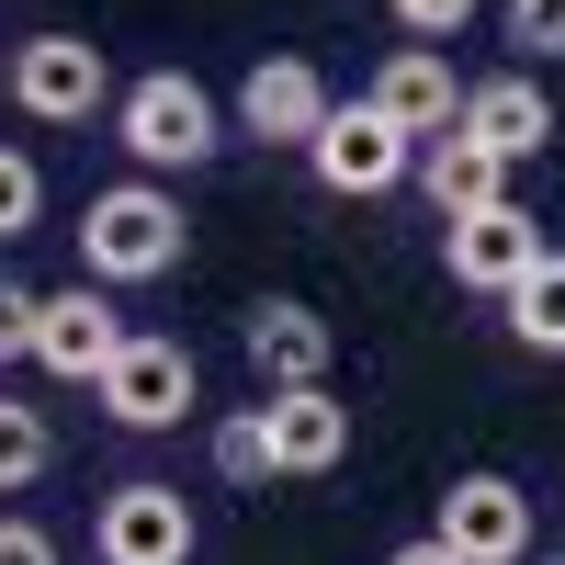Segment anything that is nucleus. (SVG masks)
<instances>
[{
  "instance_id": "obj_1",
  "label": "nucleus",
  "mask_w": 565,
  "mask_h": 565,
  "mask_svg": "<svg viewBox=\"0 0 565 565\" xmlns=\"http://www.w3.org/2000/svg\"><path fill=\"white\" fill-rule=\"evenodd\" d=\"M181 249H193V226H181V204L159 181H114V193H90V215H79V282H103V295L181 271Z\"/></svg>"
},
{
  "instance_id": "obj_2",
  "label": "nucleus",
  "mask_w": 565,
  "mask_h": 565,
  "mask_svg": "<svg viewBox=\"0 0 565 565\" xmlns=\"http://www.w3.org/2000/svg\"><path fill=\"white\" fill-rule=\"evenodd\" d=\"M114 136H125V159L136 170H204L226 148V114H215V90L204 79H181V68H148V79H125L114 90Z\"/></svg>"
},
{
  "instance_id": "obj_3",
  "label": "nucleus",
  "mask_w": 565,
  "mask_h": 565,
  "mask_svg": "<svg viewBox=\"0 0 565 565\" xmlns=\"http://www.w3.org/2000/svg\"><path fill=\"white\" fill-rule=\"evenodd\" d=\"M0 90H12V114H34V125H90L114 103V68H103L90 34H23L12 68H0Z\"/></svg>"
},
{
  "instance_id": "obj_4",
  "label": "nucleus",
  "mask_w": 565,
  "mask_h": 565,
  "mask_svg": "<svg viewBox=\"0 0 565 565\" xmlns=\"http://www.w3.org/2000/svg\"><path fill=\"white\" fill-rule=\"evenodd\" d=\"M103 418L114 430H181V418H193V396H204V373H193V351L181 340H148V328H136V340L103 362Z\"/></svg>"
},
{
  "instance_id": "obj_5",
  "label": "nucleus",
  "mask_w": 565,
  "mask_h": 565,
  "mask_svg": "<svg viewBox=\"0 0 565 565\" xmlns=\"http://www.w3.org/2000/svg\"><path fill=\"white\" fill-rule=\"evenodd\" d=\"M193 498L159 487V476H125L103 509H90V554L103 565H193Z\"/></svg>"
},
{
  "instance_id": "obj_6",
  "label": "nucleus",
  "mask_w": 565,
  "mask_h": 565,
  "mask_svg": "<svg viewBox=\"0 0 565 565\" xmlns=\"http://www.w3.org/2000/svg\"><path fill=\"white\" fill-rule=\"evenodd\" d=\"M306 170L328 181L340 204H373V193H396V181L418 170V148L373 114V103H328V125H317V148H306Z\"/></svg>"
},
{
  "instance_id": "obj_7",
  "label": "nucleus",
  "mask_w": 565,
  "mask_h": 565,
  "mask_svg": "<svg viewBox=\"0 0 565 565\" xmlns=\"http://www.w3.org/2000/svg\"><path fill=\"white\" fill-rule=\"evenodd\" d=\"M136 340V328L114 317L103 282H57V295H34V362L57 373V385H103V362Z\"/></svg>"
},
{
  "instance_id": "obj_8",
  "label": "nucleus",
  "mask_w": 565,
  "mask_h": 565,
  "mask_svg": "<svg viewBox=\"0 0 565 565\" xmlns=\"http://www.w3.org/2000/svg\"><path fill=\"white\" fill-rule=\"evenodd\" d=\"M430 543H441L452 565H521V554H532V498L509 487V476H452Z\"/></svg>"
},
{
  "instance_id": "obj_9",
  "label": "nucleus",
  "mask_w": 565,
  "mask_h": 565,
  "mask_svg": "<svg viewBox=\"0 0 565 565\" xmlns=\"http://www.w3.org/2000/svg\"><path fill=\"white\" fill-rule=\"evenodd\" d=\"M238 351H249V373H260V396H295V385H328L340 328H328L306 295H260L249 328H238Z\"/></svg>"
},
{
  "instance_id": "obj_10",
  "label": "nucleus",
  "mask_w": 565,
  "mask_h": 565,
  "mask_svg": "<svg viewBox=\"0 0 565 565\" xmlns=\"http://www.w3.org/2000/svg\"><path fill=\"white\" fill-rule=\"evenodd\" d=\"M543 260V215L532 204H487V215H452L441 226V271L463 282V295H509Z\"/></svg>"
},
{
  "instance_id": "obj_11",
  "label": "nucleus",
  "mask_w": 565,
  "mask_h": 565,
  "mask_svg": "<svg viewBox=\"0 0 565 565\" xmlns=\"http://www.w3.org/2000/svg\"><path fill=\"white\" fill-rule=\"evenodd\" d=\"M452 136H476L498 170H521V159H543V148H554V103H543V79H532V68H498V79L463 90Z\"/></svg>"
},
{
  "instance_id": "obj_12",
  "label": "nucleus",
  "mask_w": 565,
  "mask_h": 565,
  "mask_svg": "<svg viewBox=\"0 0 565 565\" xmlns=\"http://www.w3.org/2000/svg\"><path fill=\"white\" fill-rule=\"evenodd\" d=\"M373 114H385L407 148H430V136H452V114H463V79H452V57L441 45H396L385 68H373V90H362Z\"/></svg>"
},
{
  "instance_id": "obj_13",
  "label": "nucleus",
  "mask_w": 565,
  "mask_h": 565,
  "mask_svg": "<svg viewBox=\"0 0 565 565\" xmlns=\"http://www.w3.org/2000/svg\"><path fill=\"white\" fill-rule=\"evenodd\" d=\"M238 125L260 136V148H317V125H328V79L306 57H260L238 79Z\"/></svg>"
},
{
  "instance_id": "obj_14",
  "label": "nucleus",
  "mask_w": 565,
  "mask_h": 565,
  "mask_svg": "<svg viewBox=\"0 0 565 565\" xmlns=\"http://www.w3.org/2000/svg\"><path fill=\"white\" fill-rule=\"evenodd\" d=\"M260 430H271V476H328L351 452V407L328 385H295V396H260Z\"/></svg>"
},
{
  "instance_id": "obj_15",
  "label": "nucleus",
  "mask_w": 565,
  "mask_h": 565,
  "mask_svg": "<svg viewBox=\"0 0 565 565\" xmlns=\"http://www.w3.org/2000/svg\"><path fill=\"white\" fill-rule=\"evenodd\" d=\"M418 181H430L441 226H452V215H487V204H509V170L476 148V136H430V148H418Z\"/></svg>"
},
{
  "instance_id": "obj_16",
  "label": "nucleus",
  "mask_w": 565,
  "mask_h": 565,
  "mask_svg": "<svg viewBox=\"0 0 565 565\" xmlns=\"http://www.w3.org/2000/svg\"><path fill=\"white\" fill-rule=\"evenodd\" d=\"M498 306H509V340H521V351H554L565 362V249H543Z\"/></svg>"
},
{
  "instance_id": "obj_17",
  "label": "nucleus",
  "mask_w": 565,
  "mask_h": 565,
  "mask_svg": "<svg viewBox=\"0 0 565 565\" xmlns=\"http://www.w3.org/2000/svg\"><path fill=\"white\" fill-rule=\"evenodd\" d=\"M45 463H57V430H45V407H23V396H0V498H23Z\"/></svg>"
},
{
  "instance_id": "obj_18",
  "label": "nucleus",
  "mask_w": 565,
  "mask_h": 565,
  "mask_svg": "<svg viewBox=\"0 0 565 565\" xmlns=\"http://www.w3.org/2000/svg\"><path fill=\"white\" fill-rule=\"evenodd\" d=\"M204 452H215V476H226V487H271V430H260V407L215 418V430H204Z\"/></svg>"
},
{
  "instance_id": "obj_19",
  "label": "nucleus",
  "mask_w": 565,
  "mask_h": 565,
  "mask_svg": "<svg viewBox=\"0 0 565 565\" xmlns=\"http://www.w3.org/2000/svg\"><path fill=\"white\" fill-rule=\"evenodd\" d=\"M34 215H45V170H34L23 148H0V249L34 238Z\"/></svg>"
},
{
  "instance_id": "obj_20",
  "label": "nucleus",
  "mask_w": 565,
  "mask_h": 565,
  "mask_svg": "<svg viewBox=\"0 0 565 565\" xmlns=\"http://www.w3.org/2000/svg\"><path fill=\"white\" fill-rule=\"evenodd\" d=\"M509 45H521V57H565V0H509Z\"/></svg>"
},
{
  "instance_id": "obj_21",
  "label": "nucleus",
  "mask_w": 565,
  "mask_h": 565,
  "mask_svg": "<svg viewBox=\"0 0 565 565\" xmlns=\"http://www.w3.org/2000/svg\"><path fill=\"white\" fill-rule=\"evenodd\" d=\"M476 12H487V0H396V23H407L418 45H452V34L476 23Z\"/></svg>"
},
{
  "instance_id": "obj_22",
  "label": "nucleus",
  "mask_w": 565,
  "mask_h": 565,
  "mask_svg": "<svg viewBox=\"0 0 565 565\" xmlns=\"http://www.w3.org/2000/svg\"><path fill=\"white\" fill-rule=\"evenodd\" d=\"M0 362H34V282L0 271Z\"/></svg>"
},
{
  "instance_id": "obj_23",
  "label": "nucleus",
  "mask_w": 565,
  "mask_h": 565,
  "mask_svg": "<svg viewBox=\"0 0 565 565\" xmlns=\"http://www.w3.org/2000/svg\"><path fill=\"white\" fill-rule=\"evenodd\" d=\"M0 565H57V532L45 521H0Z\"/></svg>"
},
{
  "instance_id": "obj_24",
  "label": "nucleus",
  "mask_w": 565,
  "mask_h": 565,
  "mask_svg": "<svg viewBox=\"0 0 565 565\" xmlns=\"http://www.w3.org/2000/svg\"><path fill=\"white\" fill-rule=\"evenodd\" d=\"M385 565H452V554H441V543H430V532H418V543H396V554H385Z\"/></svg>"
}]
</instances>
